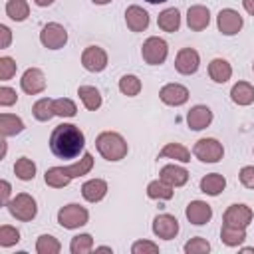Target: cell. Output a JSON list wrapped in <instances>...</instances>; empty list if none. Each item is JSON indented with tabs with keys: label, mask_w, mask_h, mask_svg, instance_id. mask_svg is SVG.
Masks as SVG:
<instances>
[{
	"label": "cell",
	"mask_w": 254,
	"mask_h": 254,
	"mask_svg": "<svg viewBox=\"0 0 254 254\" xmlns=\"http://www.w3.org/2000/svg\"><path fill=\"white\" fill-rule=\"evenodd\" d=\"M141 56H143L145 64H149V65H161L167 60V56H169V46H167V42L163 38L151 36V38H147L143 42Z\"/></svg>",
	"instance_id": "5"
},
{
	"label": "cell",
	"mask_w": 254,
	"mask_h": 254,
	"mask_svg": "<svg viewBox=\"0 0 254 254\" xmlns=\"http://www.w3.org/2000/svg\"><path fill=\"white\" fill-rule=\"evenodd\" d=\"M200 65V56L194 48H183L179 50L177 58H175V69L183 75H190L198 69Z\"/></svg>",
	"instance_id": "13"
},
{
	"label": "cell",
	"mask_w": 254,
	"mask_h": 254,
	"mask_svg": "<svg viewBox=\"0 0 254 254\" xmlns=\"http://www.w3.org/2000/svg\"><path fill=\"white\" fill-rule=\"evenodd\" d=\"M77 95H79V99H81L85 109L95 111V109L101 107V93L93 85H79L77 87Z\"/></svg>",
	"instance_id": "26"
},
{
	"label": "cell",
	"mask_w": 254,
	"mask_h": 254,
	"mask_svg": "<svg viewBox=\"0 0 254 254\" xmlns=\"http://www.w3.org/2000/svg\"><path fill=\"white\" fill-rule=\"evenodd\" d=\"M252 71H254V64H252Z\"/></svg>",
	"instance_id": "53"
},
{
	"label": "cell",
	"mask_w": 254,
	"mask_h": 254,
	"mask_svg": "<svg viewBox=\"0 0 254 254\" xmlns=\"http://www.w3.org/2000/svg\"><path fill=\"white\" fill-rule=\"evenodd\" d=\"M208 250H210V244H208V240L202 238V236H194V238H190V240L185 244V252H187V254H206Z\"/></svg>",
	"instance_id": "40"
},
{
	"label": "cell",
	"mask_w": 254,
	"mask_h": 254,
	"mask_svg": "<svg viewBox=\"0 0 254 254\" xmlns=\"http://www.w3.org/2000/svg\"><path fill=\"white\" fill-rule=\"evenodd\" d=\"M173 194H175L173 187L167 185L161 179L159 181H151L147 185V196L153 198V200H169V198H173Z\"/></svg>",
	"instance_id": "29"
},
{
	"label": "cell",
	"mask_w": 254,
	"mask_h": 254,
	"mask_svg": "<svg viewBox=\"0 0 254 254\" xmlns=\"http://www.w3.org/2000/svg\"><path fill=\"white\" fill-rule=\"evenodd\" d=\"M159 157L161 159H175L179 163H189L190 161V151L185 145H181V143H167L161 149Z\"/></svg>",
	"instance_id": "27"
},
{
	"label": "cell",
	"mask_w": 254,
	"mask_h": 254,
	"mask_svg": "<svg viewBox=\"0 0 254 254\" xmlns=\"http://www.w3.org/2000/svg\"><path fill=\"white\" fill-rule=\"evenodd\" d=\"M244 252H254V248H242Z\"/></svg>",
	"instance_id": "52"
},
{
	"label": "cell",
	"mask_w": 254,
	"mask_h": 254,
	"mask_svg": "<svg viewBox=\"0 0 254 254\" xmlns=\"http://www.w3.org/2000/svg\"><path fill=\"white\" fill-rule=\"evenodd\" d=\"M242 6L250 16H254V0H242Z\"/></svg>",
	"instance_id": "47"
},
{
	"label": "cell",
	"mask_w": 254,
	"mask_h": 254,
	"mask_svg": "<svg viewBox=\"0 0 254 254\" xmlns=\"http://www.w3.org/2000/svg\"><path fill=\"white\" fill-rule=\"evenodd\" d=\"M24 131V121L14 113H0V133L2 137H12Z\"/></svg>",
	"instance_id": "24"
},
{
	"label": "cell",
	"mask_w": 254,
	"mask_h": 254,
	"mask_svg": "<svg viewBox=\"0 0 254 254\" xmlns=\"http://www.w3.org/2000/svg\"><path fill=\"white\" fill-rule=\"evenodd\" d=\"M95 252H113V250H111V246H97Z\"/></svg>",
	"instance_id": "49"
},
{
	"label": "cell",
	"mask_w": 254,
	"mask_h": 254,
	"mask_svg": "<svg viewBox=\"0 0 254 254\" xmlns=\"http://www.w3.org/2000/svg\"><path fill=\"white\" fill-rule=\"evenodd\" d=\"M208 24H210V12H208L206 6L194 4V6L189 8V12H187V26H189L192 32H200V30H204Z\"/></svg>",
	"instance_id": "18"
},
{
	"label": "cell",
	"mask_w": 254,
	"mask_h": 254,
	"mask_svg": "<svg viewBox=\"0 0 254 254\" xmlns=\"http://www.w3.org/2000/svg\"><path fill=\"white\" fill-rule=\"evenodd\" d=\"M145 2H149V4H163V2H167V0H145Z\"/></svg>",
	"instance_id": "51"
},
{
	"label": "cell",
	"mask_w": 254,
	"mask_h": 254,
	"mask_svg": "<svg viewBox=\"0 0 254 254\" xmlns=\"http://www.w3.org/2000/svg\"><path fill=\"white\" fill-rule=\"evenodd\" d=\"M6 16L14 22H24L30 16V6L26 0H8L6 2Z\"/></svg>",
	"instance_id": "32"
},
{
	"label": "cell",
	"mask_w": 254,
	"mask_h": 254,
	"mask_svg": "<svg viewBox=\"0 0 254 254\" xmlns=\"http://www.w3.org/2000/svg\"><path fill=\"white\" fill-rule=\"evenodd\" d=\"M91 169H93V155H91V153H83V157H81L79 161H75V163L69 165V167H64V173H65L69 179H75V177L87 175Z\"/></svg>",
	"instance_id": "28"
},
{
	"label": "cell",
	"mask_w": 254,
	"mask_h": 254,
	"mask_svg": "<svg viewBox=\"0 0 254 254\" xmlns=\"http://www.w3.org/2000/svg\"><path fill=\"white\" fill-rule=\"evenodd\" d=\"M212 123V111L206 105H194L187 113V125L192 131H202Z\"/></svg>",
	"instance_id": "16"
},
{
	"label": "cell",
	"mask_w": 254,
	"mask_h": 254,
	"mask_svg": "<svg viewBox=\"0 0 254 254\" xmlns=\"http://www.w3.org/2000/svg\"><path fill=\"white\" fill-rule=\"evenodd\" d=\"M20 87L24 93L28 95H36V93H42L46 89V75L40 67H28L24 73H22V79H20Z\"/></svg>",
	"instance_id": "12"
},
{
	"label": "cell",
	"mask_w": 254,
	"mask_h": 254,
	"mask_svg": "<svg viewBox=\"0 0 254 254\" xmlns=\"http://www.w3.org/2000/svg\"><path fill=\"white\" fill-rule=\"evenodd\" d=\"M185 214H187V220H189L190 224L202 226V224H206V222L212 218V208H210V204L204 202V200H190V202L187 204Z\"/></svg>",
	"instance_id": "15"
},
{
	"label": "cell",
	"mask_w": 254,
	"mask_h": 254,
	"mask_svg": "<svg viewBox=\"0 0 254 254\" xmlns=\"http://www.w3.org/2000/svg\"><path fill=\"white\" fill-rule=\"evenodd\" d=\"M44 181L52 189H64V187H67L71 183V179L64 173V167H50L46 171V175H44Z\"/></svg>",
	"instance_id": "31"
},
{
	"label": "cell",
	"mask_w": 254,
	"mask_h": 254,
	"mask_svg": "<svg viewBox=\"0 0 254 254\" xmlns=\"http://www.w3.org/2000/svg\"><path fill=\"white\" fill-rule=\"evenodd\" d=\"M40 42H42V46L48 48V50H60V48H64L65 42H67V30H65L62 24H58V22H50V24H46V26L42 28V32H40Z\"/></svg>",
	"instance_id": "7"
},
{
	"label": "cell",
	"mask_w": 254,
	"mask_h": 254,
	"mask_svg": "<svg viewBox=\"0 0 254 254\" xmlns=\"http://www.w3.org/2000/svg\"><path fill=\"white\" fill-rule=\"evenodd\" d=\"M153 234L157 238H163V240H173L177 234H179V220L173 216V214H157L153 218Z\"/></svg>",
	"instance_id": "10"
},
{
	"label": "cell",
	"mask_w": 254,
	"mask_h": 254,
	"mask_svg": "<svg viewBox=\"0 0 254 254\" xmlns=\"http://www.w3.org/2000/svg\"><path fill=\"white\" fill-rule=\"evenodd\" d=\"M242 24H244L242 16H240L236 10H232V8H224V10H220L218 16H216L218 32H222L224 36H234V34H238V32L242 30Z\"/></svg>",
	"instance_id": "11"
},
{
	"label": "cell",
	"mask_w": 254,
	"mask_h": 254,
	"mask_svg": "<svg viewBox=\"0 0 254 254\" xmlns=\"http://www.w3.org/2000/svg\"><path fill=\"white\" fill-rule=\"evenodd\" d=\"M91 2H93V4H99V6H101V4H109L111 0H91Z\"/></svg>",
	"instance_id": "50"
},
{
	"label": "cell",
	"mask_w": 254,
	"mask_h": 254,
	"mask_svg": "<svg viewBox=\"0 0 254 254\" xmlns=\"http://www.w3.org/2000/svg\"><path fill=\"white\" fill-rule=\"evenodd\" d=\"M159 179L165 181L167 185H171L173 189L175 187H183L189 181V171L185 167H179V165H165L161 169V173H159Z\"/></svg>",
	"instance_id": "19"
},
{
	"label": "cell",
	"mask_w": 254,
	"mask_h": 254,
	"mask_svg": "<svg viewBox=\"0 0 254 254\" xmlns=\"http://www.w3.org/2000/svg\"><path fill=\"white\" fill-rule=\"evenodd\" d=\"M131 252L133 254H157L159 246L155 242H151V240H137V242H133Z\"/></svg>",
	"instance_id": "42"
},
{
	"label": "cell",
	"mask_w": 254,
	"mask_h": 254,
	"mask_svg": "<svg viewBox=\"0 0 254 254\" xmlns=\"http://www.w3.org/2000/svg\"><path fill=\"white\" fill-rule=\"evenodd\" d=\"M89 220V212L85 206H79L75 202L71 204H65L58 210V222L62 228H67V230H73V228H79V226H85Z\"/></svg>",
	"instance_id": "4"
},
{
	"label": "cell",
	"mask_w": 254,
	"mask_h": 254,
	"mask_svg": "<svg viewBox=\"0 0 254 254\" xmlns=\"http://www.w3.org/2000/svg\"><path fill=\"white\" fill-rule=\"evenodd\" d=\"M93 250V238L91 234L83 232V234H75L69 242V252L71 254H87Z\"/></svg>",
	"instance_id": "36"
},
{
	"label": "cell",
	"mask_w": 254,
	"mask_h": 254,
	"mask_svg": "<svg viewBox=\"0 0 254 254\" xmlns=\"http://www.w3.org/2000/svg\"><path fill=\"white\" fill-rule=\"evenodd\" d=\"M107 194V183L103 179H89L81 185V196L87 202H99Z\"/></svg>",
	"instance_id": "20"
},
{
	"label": "cell",
	"mask_w": 254,
	"mask_h": 254,
	"mask_svg": "<svg viewBox=\"0 0 254 254\" xmlns=\"http://www.w3.org/2000/svg\"><path fill=\"white\" fill-rule=\"evenodd\" d=\"M220 240L226 244V246H238L246 240V228H236V226H228V224H222L220 228Z\"/></svg>",
	"instance_id": "30"
},
{
	"label": "cell",
	"mask_w": 254,
	"mask_h": 254,
	"mask_svg": "<svg viewBox=\"0 0 254 254\" xmlns=\"http://www.w3.org/2000/svg\"><path fill=\"white\" fill-rule=\"evenodd\" d=\"M56 0H34V4L36 6H40V8H46V6H50V4H54Z\"/></svg>",
	"instance_id": "48"
},
{
	"label": "cell",
	"mask_w": 254,
	"mask_h": 254,
	"mask_svg": "<svg viewBox=\"0 0 254 254\" xmlns=\"http://www.w3.org/2000/svg\"><path fill=\"white\" fill-rule=\"evenodd\" d=\"M192 155L202 163H218L224 155V147L220 141H216L212 137H202L194 143Z\"/></svg>",
	"instance_id": "6"
},
{
	"label": "cell",
	"mask_w": 254,
	"mask_h": 254,
	"mask_svg": "<svg viewBox=\"0 0 254 254\" xmlns=\"http://www.w3.org/2000/svg\"><path fill=\"white\" fill-rule=\"evenodd\" d=\"M62 250V244L52 234H42L36 240V252L38 254H58Z\"/></svg>",
	"instance_id": "37"
},
{
	"label": "cell",
	"mask_w": 254,
	"mask_h": 254,
	"mask_svg": "<svg viewBox=\"0 0 254 254\" xmlns=\"http://www.w3.org/2000/svg\"><path fill=\"white\" fill-rule=\"evenodd\" d=\"M157 24L163 32H177L181 28V14L177 8H165L159 18H157Z\"/></svg>",
	"instance_id": "25"
},
{
	"label": "cell",
	"mask_w": 254,
	"mask_h": 254,
	"mask_svg": "<svg viewBox=\"0 0 254 254\" xmlns=\"http://www.w3.org/2000/svg\"><path fill=\"white\" fill-rule=\"evenodd\" d=\"M226 187V179L220 173H208L200 179V190L208 196H218Z\"/></svg>",
	"instance_id": "21"
},
{
	"label": "cell",
	"mask_w": 254,
	"mask_h": 254,
	"mask_svg": "<svg viewBox=\"0 0 254 254\" xmlns=\"http://www.w3.org/2000/svg\"><path fill=\"white\" fill-rule=\"evenodd\" d=\"M32 113H34V117L38 119V121H50L56 113H54V99H50V97H42V99H38L36 103H34V107H32Z\"/></svg>",
	"instance_id": "34"
},
{
	"label": "cell",
	"mask_w": 254,
	"mask_h": 254,
	"mask_svg": "<svg viewBox=\"0 0 254 254\" xmlns=\"http://www.w3.org/2000/svg\"><path fill=\"white\" fill-rule=\"evenodd\" d=\"M0 36H2L0 48H8V46H10V42H12V32H10V28L2 24V26H0Z\"/></svg>",
	"instance_id": "46"
},
{
	"label": "cell",
	"mask_w": 254,
	"mask_h": 254,
	"mask_svg": "<svg viewBox=\"0 0 254 254\" xmlns=\"http://www.w3.org/2000/svg\"><path fill=\"white\" fill-rule=\"evenodd\" d=\"M10 190H12L10 183H8V181H0V202H2L4 206H6L8 200H10Z\"/></svg>",
	"instance_id": "45"
},
{
	"label": "cell",
	"mask_w": 254,
	"mask_h": 254,
	"mask_svg": "<svg viewBox=\"0 0 254 254\" xmlns=\"http://www.w3.org/2000/svg\"><path fill=\"white\" fill-rule=\"evenodd\" d=\"M252 218H254V212L246 204H230L222 214V222L236 228H246L252 222Z\"/></svg>",
	"instance_id": "8"
},
{
	"label": "cell",
	"mask_w": 254,
	"mask_h": 254,
	"mask_svg": "<svg viewBox=\"0 0 254 254\" xmlns=\"http://www.w3.org/2000/svg\"><path fill=\"white\" fill-rule=\"evenodd\" d=\"M125 24L131 32H143L149 28V14L141 6L133 4L125 10Z\"/></svg>",
	"instance_id": "17"
},
{
	"label": "cell",
	"mask_w": 254,
	"mask_h": 254,
	"mask_svg": "<svg viewBox=\"0 0 254 254\" xmlns=\"http://www.w3.org/2000/svg\"><path fill=\"white\" fill-rule=\"evenodd\" d=\"M16 67H18L16 60H12L10 56H2L0 58V79L2 81H8L16 73Z\"/></svg>",
	"instance_id": "41"
},
{
	"label": "cell",
	"mask_w": 254,
	"mask_h": 254,
	"mask_svg": "<svg viewBox=\"0 0 254 254\" xmlns=\"http://www.w3.org/2000/svg\"><path fill=\"white\" fill-rule=\"evenodd\" d=\"M14 173L20 181H32L36 177V163L28 157H20L14 163Z\"/></svg>",
	"instance_id": "35"
},
{
	"label": "cell",
	"mask_w": 254,
	"mask_h": 254,
	"mask_svg": "<svg viewBox=\"0 0 254 254\" xmlns=\"http://www.w3.org/2000/svg\"><path fill=\"white\" fill-rule=\"evenodd\" d=\"M230 99L236 103V105H250L254 103V85L248 83V81H238L232 85L230 89Z\"/></svg>",
	"instance_id": "22"
},
{
	"label": "cell",
	"mask_w": 254,
	"mask_h": 254,
	"mask_svg": "<svg viewBox=\"0 0 254 254\" xmlns=\"http://www.w3.org/2000/svg\"><path fill=\"white\" fill-rule=\"evenodd\" d=\"M54 113L58 117H75L77 107H75V103L71 99L60 97V99H54Z\"/></svg>",
	"instance_id": "38"
},
{
	"label": "cell",
	"mask_w": 254,
	"mask_h": 254,
	"mask_svg": "<svg viewBox=\"0 0 254 254\" xmlns=\"http://www.w3.org/2000/svg\"><path fill=\"white\" fill-rule=\"evenodd\" d=\"M141 79L137 77V75H133V73H125V75H121V79H119V91L123 93V95H127V97H135V95H139V91H141Z\"/></svg>",
	"instance_id": "33"
},
{
	"label": "cell",
	"mask_w": 254,
	"mask_h": 254,
	"mask_svg": "<svg viewBox=\"0 0 254 254\" xmlns=\"http://www.w3.org/2000/svg\"><path fill=\"white\" fill-rule=\"evenodd\" d=\"M85 147L83 131L73 123L58 125L50 135V149L58 159H75Z\"/></svg>",
	"instance_id": "1"
},
{
	"label": "cell",
	"mask_w": 254,
	"mask_h": 254,
	"mask_svg": "<svg viewBox=\"0 0 254 254\" xmlns=\"http://www.w3.org/2000/svg\"><path fill=\"white\" fill-rule=\"evenodd\" d=\"M238 177H240V183H242L246 189H254V167H252V165L242 167L240 173H238Z\"/></svg>",
	"instance_id": "44"
},
{
	"label": "cell",
	"mask_w": 254,
	"mask_h": 254,
	"mask_svg": "<svg viewBox=\"0 0 254 254\" xmlns=\"http://www.w3.org/2000/svg\"><path fill=\"white\" fill-rule=\"evenodd\" d=\"M159 97L165 105H173V107H179V105H185L189 101V89L181 83H167L161 87L159 91Z\"/></svg>",
	"instance_id": "14"
},
{
	"label": "cell",
	"mask_w": 254,
	"mask_h": 254,
	"mask_svg": "<svg viewBox=\"0 0 254 254\" xmlns=\"http://www.w3.org/2000/svg\"><path fill=\"white\" fill-rule=\"evenodd\" d=\"M81 65L91 73L103 71L107 67V52L99 46H87L81 54Z\"/></svg>",
	"instance_id": "9"
},
{
	"label": "cell",
	"mask_w": 254,
	"mask_h": 254,
	"mask_svg": "<svg viewBox=\"0 0 254 254\" xmlns=\"http://www.w3.org/2000/svg\"><path fill=\"white\" fill-rule=\"evenodd\" d=\"M18 101V95H16V89L8 87V85H2L0 87V105L2 107H10Z\"/></svg>",
	"instance_id": "43"
},
{
	"label": "cell",
	"mask_w": 254,
	"mask_h": 254,
	"mask_svg": "<svg viewBox=\"0 0 254 254\" xmlns=\"http://www.w3.org/2000/svg\"><path fill=\"white\" fill-rule=\"evenodd\" d=\"M208 75L216 83H226L230 79V75H232V65L222 58H214L208 64Z\"/></svg>",
	"instance_id": "23"
},
{
	"label": "cell",
	"mask_w": 254,
	"mask_h": 254,
	"mask_svg": "<svg viewBox=\"0 0 254 254\" xmlns=\"http://www.w3.org/2000/svg\"><path fill=\"white\" fill-rule=\"evenodd\" d=\"M6 208H8V212H10L16 220H22V222L32 220V218L36 216V212H38L36 200H34V196L28 194V192H20V194H16L14 198H10L8 204H6Z\"/></svg>",
	"instance_id": "3"
},
{
	"label": "cell",
	"mask_w": 254,
	"mask_h": 254,
	"mask_svg": "<svg viewBox=\"0 0 254 254\" xmlns=\"http://www.w3.org/2000/svg\"><path fill=\"white\" fill-rule=\"evenodd\" d=\"M95 147L99 151V155L105 159V161H121L129 147H127V141L123 139V135L115 133V131H103L97 135L95 139Z\"/></svg>",
	"instance_id": "2"
},
{
	"label": "cell",
	"mask_w": 254,
	"mask_h": 254,
	"mask_svg": "<svg viewBox=\"0 0 254 254\" xmlns=\"http://www.w3.org/2000/svg\"><path fill=\"white\" fill-rule=\"evenodd\" d=\"M20 242V232H18V228H14V226H10V224H2L0 226V246L2 248H10V246H14V244H18Z\"/></svg>",
	"instance_id": "39"
}]
</instances>
